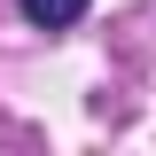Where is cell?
I'll return each mask as SVG.
<instances>
[{"label":"cell","instance_id":"6da1fadb","mask_svg":"<svg viewBox=\"0 0 156 156\" xmlns=\"http://www.w3.org/2000/svg\"><path fill=\"white\" fill-rule=\"evenodd\" d=\"M16 8L39 23V31H62V23H78V16H86V0H16Z\"/></svg>","mask_w":156,"mask_h":156}]
</instances>
